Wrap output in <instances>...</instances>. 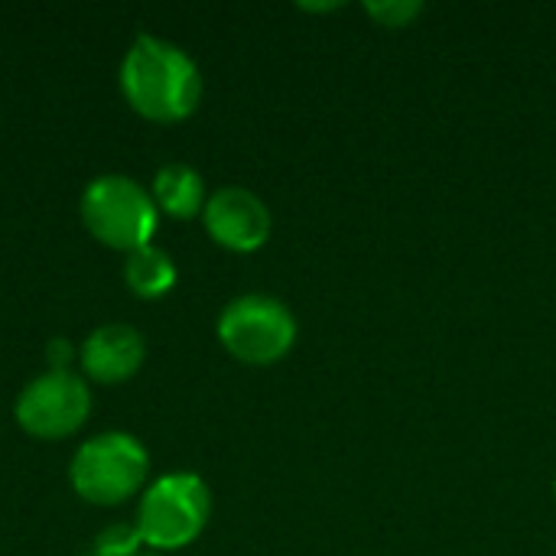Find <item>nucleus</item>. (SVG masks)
I'll return each instance as SVG.
<instances>
[{
    "mask_svg": "<svg viewBox=\"0 0 556 556\" xmlns=\"http://www.w3.org/2000/svg\"><path fill=\"white\" fill-rule=\"evenodd\" d=\"M124 101L153 124H179L202 101V72L195 59L169 39L140 33L121 62Z\"/></svg>",
    "mask_w": 556,
    "mask_h": 556,
    "instance_id": "obj_1",
    "label": "nucleus"
},
{
    "mask_svg": "<svg viewBox=\"0 0 556 556\" xmlns=\"http://www.w3.org/2000/svg\"><path fill=\"white\" fill-rule=\"evenodd\" d=\"M81 225L94 241H101L111 251H137L153 244L156 225H160V208L134 176L124 173H104L94 176L78 202Z\"/></svg>",
    "mask_w": 556,
    "mask_h": 556,
    "instance_id": "obj_2",
    "label": "nucleus"
},
{
    "mask_svg": "<svg viewBox=\"0 0 556 556\" xmlns=\"http://www.w3.org/2000/svg\"><path fill=\"white\" fill-rule=\"evenodd\" d=\"M150 476L147 446L121 430L85 440L68 466V482L78 498L98 508H114L143 492Z\"/></svg>",
    "mask_w": 556,
    "mask_h": 556,
    "instance_id": "obj_3",
    "label": "nucleus"
},
{
    "mask_svg": "<svg viewBox=\"0 0 556 556\" xmlns=\"http://www.w3.org/2000/svg\"><path fill=\"white\" fill-rule=\"evenodd\" d=\"M212 518V492L195 472H166L143 489L137 505L140 541L160 554L195 544Z\"/></svg>",
    "mask_w": 556,
    "mask_h": 556,
    "instance_id": "obj_4",
    "label": "nucleus"
},
{
    "mask_svg": "<svg viewBox=\"0 0 556 556\" xmlns=\"http://www.w3.org/2000/svg\"><path fill=\"white\" fill-rule=\"evenodd\" d=\"M222 349L251 368H270L283 362L300 336L293 309L267 293H244L225 303L215 323Z\"/></svg>",
    "mask_w": 556,
    "mask_h": 556,
    "instance_id": "obj_5",
    "label": "nucleus"
},
{
    "mask_svg": "<svg viewBox=\"0 0 556 556\" xmlns=\"http://www.w3.org/2000/svg\"><path fill=\"white\" fill-rule=\"evenodd\" d=\"M91 414V391L75 371H46L33 378L13 407V417L23 433L36 440H65L85 427Z\"/></svg>",
    "mask_w": 556,
    "mask_h": 556,
    "instance_id": "obj_6",
    "label": "nucleus"
},
{
    "mask_svg": "<svg viewBox=\"0 0 556 556\" xmlns=\"http://www.w3.org/2000/svg\"><path fill=\"white\" fill-rule=\"evenodd\" d=\"M202 225L208 238L235 254H254L270 241L274 218L267 202L244 186H222L208 195L202 208Z\"/></svg>",
    "mask_w": 556,
    "mask_h": 556,
    "instance_id": "obj_7",
    "label": "nucleus"
},
{
    "mask_svg": "<svg viewBox=\"0 0 556 556\" xmlns=\"http://www.w3.org/2000/svg\"><path fill=\"white\" fill-rule=\"evenodd\" d=\"M143 358H147V342L127 323H104L91 329L78 352L81 371L98 384H121L134 378Z\"/></svg>",
    "mask_w": 556,
    "mask_h": 556,
    "instance_id": "obj_8",
    "label": "nucleus"
},
{
    "mask_svg": "<svg viewBox=\"0 0 556 556\" xmlns=\"http://www.w3.org/2000/svg\"><path fill=\"white\" fill-rule=\"evenodd\" d=\"M156 208L169 218L189 222L195 215H202L208 195H205V179L199 176V169H192L189 163H163L153 176V189H150Z\"/></svg>",
    "mask_w": 556,
    "mask_h": 556,
    "instance_id": "obj_9",
    "label": "nucleus"
},
{
    "mask_svg": "<svg viewBox=\"0 0 556 556\" xmlns=\"http://www.w3.org/2000/svg\"><path fill=\"white\" fill-rule=\"evenodd\" d=\"M176 277H179V270H176L173 257L156 244L137 248L124 257V283L140 300L166 296L176 287Z\"/></svg>",
    "mask_w": 556,
    "mask_h": 556,
    "instance_id": "obj_10",
    "label": "nucleus"
},
{
    "mask_svg": "<svg viewBox=\"0 0 556 556\" xmlns=\"http://www.w3.org/2000/svg\"><path fill=\"white\" fill-rule=\"evenodd\" d=\"M368 20H375L381 29H407L414 20L427 10L420 0H375L362 7Z\"/></svg>",
    "mask_w": 556,
    "mask_h": 556,
    "instance_id": "obj_11",
    "label": "nucleus"
},
{
    "mask_svg": "<svg viewBox=\"0 0 556 556\" xmlns=\"http://www.w3.org/2000/svg\"><path fill=\"white\" fill-rule=\"evenodd\" d=\"M140 531L137 525H111L94 538L91 556H140Z\"/></svg>",
    "mask_w": 556,
    "mask_h": 556,
    "instance_id": "obj_12",
    "label": "nucleus"
},
{
    "mask_svg": "<svg viewBox=\"0 0 556 556\" xmlns=\"http://www.w3.org/2000/svg\"><path fill=\"white\" fill-rule=\"evenodd\" d=\"M46 355H49V365H52V371H65L72 349H68V342H65V339H52V342H49V349H46Z\"/></svg>",
    "mask_w": 556,
    "mask_h": 556,
    "instance_id": "obj_13",
    "label": "nucleus"
},
{
    "mask_svg": "<svg viewBox=\"0 0 556 556\" xmlns=\"http://www.w3.org/2000/svg\"><path fill=\"white\" fill-rule=\"evenodd\" d=\"M342 3H300V10H309V13H329V10H339Z\"/></svg>",
    "mask_w": 556,
    "mask_h": 556,
    "instance_id": "obj_14",
    "label": "nucleus"
},
{
    "mask_svg": "<svg viewBox=\"0 0 556 556\" xmlns=\"http://www.w3.org/2000/svg\"><path fill=\"white\" fill-rule=\"evenodd\" d=\"M554 502H556V479H554Z\"/></svg>",
    "mask_w": 556,
    "mask_h": 556,
    "instance_id": "obj_15",
    "label": "nucleus"
},
{
    "mask_svg": "<svg viewBox=\"0 0 556 556\" xmlns=\"http://www.w3.org/2000/svg\"><path fill=\"white\" fill-rule=\"evenodd\" d=\"M140 556H156V554H140Z\"/></svg>",
    "mask_w": 556,
    "mask_h": 556,
    "instance_id": "obj_16",
    "label": "nucleus"
}]
</instances>
